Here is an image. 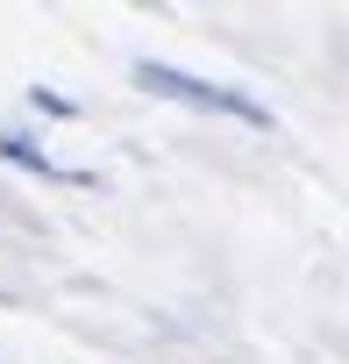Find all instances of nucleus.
Segmentation results:
<instances>
[{
    "label": "nucleus",
    "mask_w": 349,
    "mask_h": 364,
    "mask_svg": "<svg viewBox=\"0 0 349 364\" xmlns=\"http://www.w3.org/2000/svg\"><path fill=\"white\" fill-rule=\"evenodd\" d=\"M135 86L157 93V100H186V107H207V114H236V122H250V129L271 122L250 93H236V86H207V79H193V72H179V65H157V58L135 65Z\"/></svg>",
    "instance_id": "1"
},
{
    "label": "nucleus",
    "mask_w": 349,
    "mask_h": 364,
    "mask_svg": "<svg viewBox=\"0 0 349 364\" xmlns=\"http://www.w3.org/2000/svg\"><path fill=\"white\" fill-rule=\"evenodd\" d=\"M0 157H15V164H29V171H43V178H65V171H57V164H50L29 136H0Z\"/></svg>",
    "instance_id": "2"
}]
</instances>
